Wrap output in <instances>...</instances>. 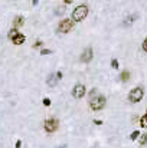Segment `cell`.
<instances>
[{
	"mask_svg": "<svg viewBox=\"0 0 147 148\" xmlns=\"http://www.w3.org/2000/svg\"><path fill=\"white\" fill-rule=\"evenodd\" d=\"M87 16H88V6L87 4H79L72 12V22H81Z\"/></svg>",
	"mask_w": 147,
	"mask_h": 148,
	"instance_id": "obj_1",
	"label": "cell"
},
{
	"mask_svg": "<svg viewBox=\"0 0 147 148\" xmlns=\"http://www.w3.org/2000/svg\"><path fill=\"white\" fill-rule=\"evenodd\" d=\"M105 104H107V99L104 95H97L90 99V107L92 111H101L105 107Z\"/></svg>",
	"mask_w": 147,
	"mask_h": 148,
	"instance_id": "obj_2",
	"label": "cell"
},
{
	"mask_svg": "<svg viewBox=\"0 0 147 148\" xmlns=\"http://www.w3.org/2000/svg\"><path fill=\"white\" fill-rule=\"evenodd\" d=\"M143 96H144V89L142 86H137L129 94V101L133 102V104H137L143 99Z\"/></svg>",
	"mask_w": 147,
	"mask_h": 148,
	"instance_id": "obj_3",
	"label": "cell"
},
{
	"mask_svg": "<svg viewBox=\"0 0 147 148\" xmlns=\"http://www.w3.org/2000/svg\"><path fill=\"white\" fill-rule=\"evenodd\" d=\"M43 127H45V131H46V132H55V131L58 130V127H59V121H58L56 118H48V119L45 121Z\"/></svg>",
	"mask_w": 147,
	"mask_h": 148,
	"instance_id": "obj_4",
	"label": "cell"
},
{
	"mask_svg": "<svg viewBox=\"0 0 147 148\" xmlns=\"http://www.w3.org/2000/svg\"><path fill=\"white\" fill-rule=\"evenodd\" d=\"M72 27H74V22L71 19H64L58 26V32L59 33H68L69 30H72Z\"/></svg>",
	"mask_w": 147,
	"mask_h": 148,
	"instance_id": "obj_5",
	"label": "cell"
},
{
	"mask_svg": "<svg viewBox=\"0 0 147 148\" xmlns=\"http://www.w3.org/2000/svg\"><path fill=\"white\" fill-rule=\"evenodd\" d=\"M84 95H85V85L77 84V85L74 86V89H72V96L77 98V99H79V98H82Z\"/></svg>",
	"mask_w": 147,
	"mask_h": 148,
	"instance_id": "obj_6",
	"label": "cell"
},
{
	"mask_svg": "<svg viewBox=\"0 0 147 148\" xmlns=\"http://www.w3.org/2000/svg\"><path fill=\"white\" fill-rule=\"evenodd\" d=\"M92 56H94L92 49H91V48H87V49H84V52L81 53V58H79V59H81L82 63H88V62H91Z\"/></svg>",
	"mask_w": 147,
	"mask_h": 148,
	"instance_id": "obj_7",
	"label": "cell"
},
{
	"mask_svg": "<svg viewBox=\"0 0 147 148\" xmlns=\"http://www.w3.org/2000/svg\"><path fill=\"white\" fill-rule=\"evenodd\" d=\"M23 23H25V17H23V16H16L14 20H13V27H14V29H19V27L23 26Z\"/></svg>",
	"mask_w": 147,
	"mask_h": 148,
	"instance_id": "obj_8",
	"label": "cell"
},
{
	"mask_svg": "<svg viewBox=\"0 0 147 148\" xmlns=\"http://www.w3.org/2000/svg\"><path fill=\"white\" fill-rule=\"evenodd\" d=\"M56 84H58L56 75H55V73H51V75L48 76V85H49V86H56Z\"/></svg>",
	"mask_w": 147,
	"mask_h": 148,
	"instance_id": "obj_9",
	"label": "cell"
},
{
	"mask_svg": "<svg viewBox=\"0 0 147 148\" xmlns=\"http://www.w3.org/2000/svg\"><path fill=\"white\" fill-rule=\"evenodd\" d=\"M25 39H26V37H25V35L19 33V35H17V36H16V37H14V39H13L12 42H13L14 45H22V43L25 42Z\"/></svg>",
	"mask_w": 147,
	"mask_h": 148,
	"instance_id": "obj_10",
	"label": "cell"
},
{
	"mask_svg": "<svg viewBox=\"0 0 147 148\" xmlns=\"http://www.w3.org/2000/svg\"><path fill=\"white\" fill-rule=\"evenodd\" d=\"M17 35H19V30H17V29H14V27H12V29L9 30V35H7V36H9V39H12V40H13Z\"/></svg>",
	"mask_w": 147,
	"mask_h": 148,
	"instance_id": "obj_11",
	"label": "cell"
},
{
	"mask_svg": "<svg viewBox=\"0 0 147 148\" xmlns=\"http://www.w3.org/2000/svg\"><path fill=\"white\" fill-rule=\"evenodd\" d=\"M120 79H121L123 82H127V81L130 79V72H129V71H123L121 75H120Z\"/></svg>",
	"mask_w": 147,
	"mask_h": 148,
	"instance_id": "obj_12",
	"label": "cell"
},
{
	"mask_svg": "<svg viewBox=\"0 0 147 148\" xmlns=\"http://www.w3.org/2000/svg\"><path fill=\"white\" fill-rule=\"evenodd\" d=\"M65 13V6L62 4V6H59V7H56V10H55V14L56 16H62Z\"/></svg>",
	"mask_w": 147,
	"mask_h": 148,
	"instance_id": "obj_13",
	"label": "cell"
},
{
	"mask_svg": "<svg viewBox=\"0 0 147 148\" xmlns=\"http://www.w3.org/2000/svg\"><path fill=\"white\" fill-rule=\"evenodd\" d=\"M140 125H142L143 128H147V114L142 117V119H140Z\"/></svg>",
	"mask_w": 147,
	"mask_h": 148,
	"instance_id": "obj_14",
	"label": "cell"
},
{
	"mask_svg": "<svg viewBox=\"0 0 147 148\" xmlns=\"http://www.w3.org/2000/svg\"><path fill=\"white\" fill-rule=\"evenodd\" d=\"M136 17H137V16H136V14H133V16H129V17H127V19H126V20H124V24H129V23H130V24H131V23H133V20H134V19H136Z\"/></svg>",
	"mask_w": 147,
	"mask_h": 148,
	"instance_id": "obj_15",
	"label": "cell"
},
{
	"mask_svg": "<svg viewBox=\"0 0 147 148\" xmlns=\"http://www.w3.org/2000/svg\"><path fill=\"white\" fill-rule=\"evenodd\" d=\"M147 144V134H143L140 137V145H146Z\"/></svg>",
	"mask_w": 147,
	"mask_h": 148,
	"instance_id": "obj_16",
	"label": "cell"
},
{
	"mask_svg": "<svg viewBox=\"0 0 147 148\" xmlns=\"http://www.w3.org/2000/svg\"><path fill=\"white\" fill-rule=\"evenodd\" d=\"M139 137H140V131H134V132H133V134L130 135V138H131L133 141H134V140H137Z\"/></svg>",
	"mask_w": 147,
	"mask_h": 148,
	"instance_id": "obj_17",
	"label": "cell"
},
{
	"mask_svg": "<svg viewBox=\"0 0 147 148\" xmlns=\"http://www.w3.org/2000/svg\"><path fill=\"white\" fill-rule=\"evenodd\" d=\"M111 66H113L114 69H118V60H117V59H113V60H111Z\"/></svg>",
	"mask_w": 147,
	"mask_h": 148,
	"instance_id": "obj_18",
	"label": "cell"
},
{
	"mask_svg": "<svg viewBox=\"0 0 147 148\" xmlns=\"http://www.w3.org/2000/svg\"><path fill=\"white\" fill-rule=\"evenodd\" d=\"M52 53V50H49V49H42L40 50V55L43 56V55H51Z\"/></svg>",
	"mask_w": 147,
	"mask_h": 148,
	"instance_id": "obj_19",
	"label": "cell"
},
{
	"mask_svg": "<svg viewBox=\"0 0 147 148\" xmlns=\"http://www.w3.org/2000/svg\"><path fill=\"white\" fill-rule=\"evenodd\" d=\"M43 105H45V107H49V105H51V99H49V98H45V99H43Z\"/></svg>",
	"mask_w": 147,
	"mask_h": 148,
	"instance_id": "obj_20",
	"label": "cell"
},
{
	"mask_svg": "<svg viewBox=\"0 0 147 148\" xmlns=\"http://www.w3.org/2000/svg\"><path fill=\"white\" fill-rule=\"evenodd\" d=\"M143 50H144V52H147V37L144 39V42H143Z\"/></svg>",
	"mask_w": 147,
	"mask_h": 148,
	"instance_id": "obj_21",
	"label": "cell"
},
{
	"mask_svg": "<svg viewBox=\"0 0 147 148\" xmlns=\"http://www.w3.org/2000/svg\"><path fill=\"white\" fill-rule=\"evenodd\" d=\"M55 75H56V78H58V81H59V79H62V72H56Z\"/></svg>",
	"mask_w": 147,
	"mask_h": 148,
	"instance_id": "obj_22",
	"label": "cell"
},
{
	"mask_svg": "<svg viewBox=\"0 0 147 148\" xmlns=\"http://www.w3.org/2000/svg\"><path fill=\"white\" fill-rule=\"evenodd\" d=\"M90 95H91V98H94V95H97V89H92V91L90 92Z\"/></svg>",
	"mask_w": 147,
	"mask_h": 148,
	"instance_id": "obj_23",
	"label": "cell"
},
{
	"mask_svg": "<svg viewBox=\"0 0 147 148\" xmlns=\"http://www.w3.org/2000/svg\"><path fill=\"white\" fill-rule=\"evenodd\" d=\"M40 45H42V42H40V40H38V42H35V45H33V46H35V48H39Z\"/></svg>",
	"mask_w": 147,
	"mask_h": 148,
	"instance_id": "obj_24",
	"label": "cell"
},
{
	"mask_svg": "<svg viewBox=\"0 0 147 148\" xmlns=\"http://www.w3.org/2000/svg\"><path fill=\"white\" fill-rule=\"evenodd\" d=\"M22 147V141H16V148H20Z\"/></svg>",
	"mask_w": 147,
	"mask_h": 148,
	"instance_id": "obj_25",
	"label": "cell"
},
{
	"mask_svg": "<svg viewBox=\"0 0 147 148\" xmlns=\"http://www.w3.org/2000/svg\"><path fill=\"white\" fill-rule=\"evenodd\" d=\"M94 122H95L97 125H101V124H103V121H100V119H97V121H94Z\"/></svg>",
	"mask_w": 147,
	"mask_h": 148,
	"instance_id": "obj_26",
	"label": "cell"
},
{
	"mask_svg": "<svg viewBox=\"0 0 147 148\" xmlns=\"http://www.w3.org/2000/svg\"><path fill=\"white\" fill-rule=\"evenodd\" d=\"M64 3H65V4H71V3H72V0H64Z\"/></svg>",
	"mask_w": 147,
	"mask_h": 148,
	"instance_id": "obj_27",
	"label": "cell"
},
{
	"mask_svg": "<svg viewBox=\"0 0 147 148\" xmlns=\"http://www.w3.org/2000/svg\"><path fill=\"white\" fill-rule=\"evenodd\" d=\"M38 1H39V0H32V3H33V6H36V4H38Z\"/></svg>",
	"mask_w": 147,
	"mask_h": 148,
	"instance_id": "obj_28",
	"label": "cell"
},
{
	"mask_svg": "<svg viewBox=\"0 0 147 148\" xmlns=\"http://www.w3.org/2000/svg\"><path fill=\"white\" fill-rule=\"evenodd\" d=\"M59 148H65V147H59Z\"/></svg>",
	"mask_w": 147,
	"mask_h": 148,
	"instance_id": "obj_29",
	"label": "cell"
},
{
	"mask_svg": "<svg viewBox=\"0 0 147 148\" xmlns=\"http://www.w3.org/2000/svg\"><path fill=\"white\" fill-rule=\"evenodd\" d=\"M146 114H147V109H146Z\"/></svg>",
	"mask_w": 147,
	"mask_h": 148,
	"instance_id": "obj_30",
	"label": "cell"
}]
</instances>
